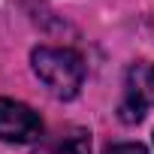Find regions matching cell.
Here are the masks:
<instances>
[{
    "instance_id": "6da1fadb",
    "label": "cell",
    "mask_w": 154,
    "mask_h": 154,
    "mask_svg": "<svg viewBox=\"0 0 154 154\" xmlns=\"http://www.w3.org/2000/svg\"><path fill=\"white\" fill-rule=\"evenodd\" d=\"M30 63H33V72L39 75V82L60 100H72L85 82V63L72 48L39 45L30 54Z\"/></svg>"
},
{
    "instance_id": "7a4b0ae2",
    "label": "cell",
    "mask_w": 154,
    "mask_h": 154,
    "mask_svg": "<svg viewBox=\"0 0 154 154\" xmlns=\"http://www.w3.org/2000/svg\"><path fill=\"white\" fill-rule=\"evenodd\" d=\"M154 106V63L139 60L127 69V82H124V103H121V121L133 124L142 121L145 112Z\"/></svg>"
},
{
    "instance_id": "3957f363",
    "label": "cell",
    "mask_w": 154,
    "mask_h": 154,
    "mask_svg": "<svg viewBox=\"0 0 154 154\" xmlns=\"http://www.w3.org/2000/svg\"><path fill=\"white\" fill-rule=\"evenodd\" d=\"M39 136H42V121L30 106L0 97V139L24 145V142H33Z\"/></svg>"
},
{
    "instance_id": "277c9868",
    "label": "cell",
    "mask_w": 154,
    "mask_h": 154,
    "mask_svg": "<svg viewBox=\"0 0 154 154\" xmlns=\"http://www.w3.org/2000/svg\"><path fill=\"white\" fill-rule=\"evenodd\" d=\"M33 154H91V136L82 127H66L54 136L39 139Z\"/></svg>"
},
{
    "instance_id": "5b68a950",
    "label": "cell",
    "mask_w": 154,
    "mask_h": 154,
    "mask_svg": "<svg viewBox=\"0 0 154 154\" xmlns=\"http://www.w3.org/2000/svg\"><path fill=\"white\" fill-rule=\"evenodd\" d=\"M106 154H148L142 145H136V142H121V145H112V148H106Z\"/></svg>"
}]
</instances>
